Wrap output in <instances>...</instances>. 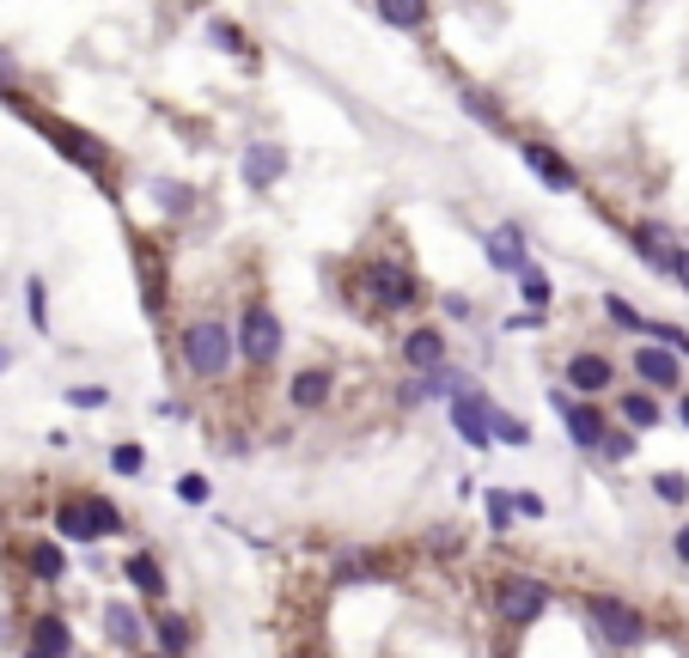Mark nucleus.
<instances>
[{"mask_svg": "<svg viewBox=\"0 0 689 658\" xmlns=\"http://www.w3.org/2000/svg\"><path fill=\"white\" fill-rule=\"evenodd\" d=\"M232 354H239V329L214 323V317H196V323L177 336V360H184L189 379H226Z\"/></svg>", "mask_w": 689, "mask_h": 658, "instance_id": "f257e3e1", "label": "nucleus"}, {"mask_svg": "<svg viewBox=\"0 0 689 658\" xmlns=\"http://www.w3.org/2000/svg\"><path fill=\"white\" fill-rule=\"evenodd\" d=\"M55 530L67 542H98V537H122V513L105 494H62L55 501Z\"/></svg>", "mask_w": 689, "mask_h": 658, "instance_id": "f03ea898", "label": "nucleus"}, {"mask_svg": "<svg viewBox=\"0 0 689 658\" xmlns=\"http://www.w3.org/2000/svg\"><path fill=\"white\" fill-rule=\"evenodd\" d=\"M580 616L598 628V640L604 646H641V634H647V622H641V610L635 604H623V597H610V592H586L580 597Z\"/></svg>", "mask_w": 689, "mask_h": 658, "instance_id": "7ed1b4c3", "label": "nucleus"}, {"mask_svg": "<svg viewBox=\"0 0 689 658\" xmlns=\"http://www.w3.org/2000/svg\"><path fill=\"white\" fill-rule=\"evenodd\" d=\"M549 610V585L531 580V573H501V585H494V616L506 622V628H531V622Z\"/></svg>", "mask_w": 689, "mask_h": 658, "instance_id": "20e7f679", "label": "nucleus"}, {"mask_svg": "<svg viewBox=\"0 0 689 658\" xmlns=\"http://www.w3.org/2000/svg\"><path fill=\"white\" fill-rule=\"evenodd\" d=\"M354 281H360V293H367L379 311H409V305H422L415 275H409V268H397V263H367Z\"/></svg>", "mask_w": 689, "mask_h": 658, "instance_id": "39448f33", "label": "nucleus"}, {"mask_svg": "<svg viewBox=\"0 0 689 658\" xmlns=\"http://www.w3.org/2000/svg\"><path fill=\"white\" fill-rule=\"evenodd\" d=\"M239 354H244V366H269L281 354V317L263 299H251L239 311Z\"/></svg>", "mask_w": 689, "mask_h": 658, "instance_id": "423d86ee", "label": "nucleus"}, {"mask_svg": "<svg viewBox=\"0 0 689 658\" xmlns=\"http://www.w3.org/2000/svg\"><path fill=\"white\" fill-rule=\"evenodd\" d=\"M451 427H458V439L464 446H489L494 439V421H489V396H470V391H458L451 396Z\"/></svg>", "mask_w": 689, "mask_h": 658, "instance_id": "0eeeda50", "label": "nucleus"}, {"mask_svg": "<svg viewBox=\"0 0 689 658\" xmlns=\"http://www.w3.org/2000/svg\"><path fill=\"white\" fill-rule=\"evenodd\" d=\"M281 177H287V146H275V141L244 146V189H275Z\"/></svg>", "mask_w": 689, "mask_h": 658, "instance_id": "6e6552de", "label": "nucleus"}, {"mask_svg": "<svg viewBox=\"0 0 689 658\" xmlns=\"http://www.w3.org/2000/svg\"><path fill=\"white\" fill-rule=\"evenodd\" d=\"M635 379H647L653 391H683V366H677V354L665 342L635 348Z\"/></svg>", "mask_w": 689, "mask_h": 658, "instance_id": "1a4fd4ad", "label": "nucleus"}, {"mask_svg": "<svg viewBox=\"0 0 689 658\" xmlns=\"http://www.w3.org/2000/svg\"><path fill=\"white\" fill-rule=\"evenodd\" d=\"M518 153H525V165H531V172L544 177L549 189H561V196H568V189L580 184V177H573V165L556 153V146H544V141H518Z\"/></svg>", "mask_w": 689, "mask_h": 658, "instance_id": "9d476101", "label": "nucleus"}, {"mask_svg": "<svg viewBox=\"0 0 689 658\" xmlns=\"http://www.w3.org/2000/svg\"><path fill=\"white\" fill-rule=\"evenodd\" d=\"M568 384H573L580 396H604L610 384H616V366H610L604 354H586V348H580V354L568 360Z\"/></svg>", "mask_w": 689, "mask_h": 658, "instance_id": "9b49d317", "label": "nucleus"}, {"mask_svg": "<svg viewBox=\"0 0 689 658\" xmlns=\"http://www.w3.org/2000/svg\"><path fill=\"white\" fill-rule=\"evenodd\" d=\"M556 408H561V421H568V439H573L580 451H598V446H604L610 421L598 415V408H573L568 396H556Z\"/></svg>", "mask_w": 689, "mask_h": 658, "instance_id": "f8f14e48", "label": "nucleus"}, {"mask_svg": "<svg viewBox=\"0 0 689 658\" xmlns=\"http://www.w3.org/2000/svg\"><path fill=\"white\" fill-rule=\"evenodd\" d=\"M403 366H415V372H434V366H446V336H439L434 323L409 329V336H403Z\"/></svg>", "mask_w": 689, "mask_h": 658, "instance_id": "ddd939ff", "label": "nucleus"}, {"mask_svg": "<svg viewBox=\"0 0 689 658\" xmlns=\"http://www.w3.org/2000/svg\"><path fill=\"white\" fill-rule=\"evenodd\" d=\"M482 256H489V268H525V238H518V226H494L489 238H482Z\"/></svg>", "mask_w": 689, "mask_h": 658, "instance_id": "4468645a", "label": "nucleus"}, {"mask_svg": "<svg viewBox=\"0 0 689 658\" xmlns=\"http://www.w3.org/2000/svg\"><path fill=\"white\" fill-rule=\"evenodd\" d=\"M330 391H336V379H330L324 366H311V372H293L287 403H293V408H324V403H330Z\"/></svg>", "mask_w": 689, "mask_h": 658, "instance_id": "2eb2a0df", "label": "nucleus"}, {"mask_svg": "<svg viewBox=\"0 0 689 658\" xmlns=\"http://www.w3.org/2000/svg\"><path fill=\"white\" fill-rule=\"evenodd\" d=\"M122 573H129V585L146 597V604H160V597H165V567L153 561V555H129V567H122Z\"/></svg>", "mask_w": 689, "mask_h": 658, "instance_id": "dca6fc26", "label": "nucleus"}, {"mask_svg": "<svg viewBox=\"0 0 689 658\" xmlns=\"http://www.w3.org/2000/svg\"><path fill=\"white\" fill-rule=\"evenodd\" d=\"M105 628H110V646H122V652H134V646L146 640L141 616H134L129 604H105Z\"/></svg>", "mask_w": 689, "mask_h": 658, "instance_id": "f3484780", "label": "nucleus"}, {"mask_svg": "<svg viewBox=\"0 0 689 658\" xmlns=\"http://www.w3.org/2000/svg\"><path fill=\"white\" fill-rule=\"evenodd\" d=\"M379 19L397 25V31H422L427 19H434V7H427V0H379Z\"/></svg>", "mask_w": 689, "mask_h": 658, "instance_id": "a211bd4d", "label": "nucleus"}, {"mask_svg": "<svg viewBox=\"0 0 689 658\" xmlns=\"http://www.w3.org/2000/svg\"><path fill=\"white\" fill-rule=\"evenodd\" d=\"M31 652H74V634H67V622L62 616H43L37 628H31Z\"/></svg>", "mask_w": 689, "mask_h": 658, "instance_id": "6ab92c4d", "label": "nucleus"}, {"mask_svg": "<svg viewBox=\"0 0 689 658\" xmlns=\"http://www.w3.org/2000/svg\"><path fill=\"white\" fill-rule=\"evenodd\" d=\"M623 421L641 427V434H647V427H659V396H653V384H647V391H628V396H623Z\"/></svg>", "mask_w": 689, "mask_h": 658, "instance_id": "aec40b11", "label": "nucleus"}, {"mask_svg": "<svg viewBox=\"0 0 689 658\" xmlns=\"http://www.w3.org/2000/svg\"><path fill=\"white\" fill-rule=\"evenodd\" d=\"M31 573H37L43 585H55L67 573V555L55 549V542H31Z\"/></svg>", "mask_w": 689, "mask_h": 658, "instance_id": "412c9836", "label": "nucleus"}, {"mask_svg": "<svg viewBox=\"0 0 689 658\" xmlns=\"http://www.w3.org/2000/svg\"><path fill=\"white\" fill-rule=\"evenodd\" d=\"M50 134H55V146H62L67 158H80L86 172H98V165H105V153H98V146H86V134H74V129H55V122H50Z\"/></svg>", "mask_w": 689, "mask_h": 658, "instance_id": "4be33fe9", "label": "nucleus"}, {"mask_svg": "<svg viewBox=\"0 0 689 658\" xmlns=\"http://www.w3.org/2000/svg\"><path fill=\"white\" fill-rule=\"evenodd\" d=\"M518 293H525V305H531V311H544V305L549 299H556V287H549V275H544V268H518Z\"/></svg>", "mask_w": 689, "mask_h": 658, "instance_id": "5701e85b", "label": "nucleus"}, {"mask_svg": "<svg viewBox=\"0 0 689 658\" xmlns=\"http://www.w3.org/2000/svg\"><path fill=\"white\" fill-rule=\"evenodd\" d=\"M153 640H160L165 652H189V646H196V634H189L184 616H165V622H153Z\"/></svg>", "mask_w": 689, "mask_h": 658, "instance_id": "b1692460", "label": "nucleus"}, {"mask_svg": "<svg viewBox=\"0 0 689 658\" xmlns=\"http://www.w3.org/2000/svg\"><path fill=\"white\" fill-rule=\"evenodd\" d=\"M336 580L367 585V580H379V561H372V555H336Z\"/></svg>", "mask_w": 689, "mask_h": 658, "instance_id": "393cba45", "label": "nucleus"}, {"mask_svg": "<svg viewBox=\"0 0 689 658\" xmlns=\"http://www.w3.org/2000/svg\"><path fill=\"white\" fill-rule=\"evenodd\" d=\"M604 311H610V323H616V329H628V336H647V317H641L635 311V305H628V299H604Z\"/></svg>", "mask_w": 689, "mask_h": 658, "instance_id": "a878e982", "label": "nucleus"}, {"mask_svg": "<svg viewBox=\"0 0 689 658\" xmlns=\"http://www.w3.org/2000/svg\"><path fill=\"white\" fill-rule=\"evenodd\" d=\"M653 494H659L665 506H683V501H689V475H677V470L653 475Z\"/></svg>", "mask_w": 689, "mask_h": 658, "instance_id": "bb28decb", "label": "nucleus"}, {"mask_svg": "<svg viewBox=\"0 0 689 658\" xmlns=\"http://www.w3.org/2000/svg\"><path fill=\"white\" fill-rule=\"evenodd\" d=\"M208 37L220 43L226 55H244V43H251V37H244L239 25H232V19H208Z\"/></svg>", "mask_w": 689, "mask_h": 658, "instance_id": "cd10ccee", "label": "nucleus"}, {"mask_svg": "<svg viewBox=\"0 0 689 658\" xmlns=\"http://www.w3.org/2000/svg\"><path fill=\"white\" fill-rule=\"evenodd\" d=\"M110 470H117V475H141L146 470V451L141 446H117V451H110Z\"/></svg>", "mask_w": 689, "mask_h": 658, "instance_id": "c85d7f7f", "label": "nucleus"}, {"mask_svg": "<svg viewBox=\"0 0 689 658\" xmlns=\"http://www.w3.org/2000/svg\"><path fill=\"white\" fill-rule=\"evenodd\" d=\"M513 513H518V506L506 501L501 487H489V525H494V530H513Z\"/></svg>", "mask_w": 689, "mask_h": 658, "instance_id": "c756f323", "label": "nucleus"}, {"mask_svg": "<svg viewBox=\"0 0 689 658\" xmlns=\"http://www.w3.org/2000/svg\"><path fill=\"white\" fill-rule=\"evenodd\" d=\"M464 110L477 122H489V129H506V117H501V105H489V98H477V92H464Z\"/></svg>", "mask_w": 689, "mask_h": 658, "instance_id": "7c9ffc66", "label": "nucleus"}, {"mask_svg": "<svg viewBox=\"0 0 689 658\" xmlns=\"http://www.w3.org/2000/svg\"><path fill=\"white\" fill-rule=\"evenodd\" d=\"M67 403H74V408H105L110 391H105V384H74V391H67Z\"/></svg>", "mask_w": 689, "mask_h": 658, "instance_id": "2f4dec72", "label": "nucleus"}, {"mask_svg": "<svg viewBox=\"0 0 689 658\" xmlns=\"http://www.w3.org/2000/svg\"><path fill=\"white\" fill-rule=\"evenodd\" d=\"M208 494H214V487H208V475H184V482H177V501H189V506H201Z\"/></svg>", "mask_w": 689, "mask_h": 658, "instance_id": "473e14b6", "label": "nucleus"}, {"mask_svg": "<svg viewBox=\"0 0 689 658\" xmlns=\"http://www.w3.org/2000/svg\"><path fill=\"white\" fill-rule=\"evenodd\" d=\"M647 336H659V342L671 348V354H683V360H689V336H683V329H671V323H653Z\"/></svg>", "mask_w": 689, "mask_h": 658, "instance_id": "72a5a7b5", "label": "nucleus"}, {"mask_svg": "<svg viewBox=\"0 0 689 658\" xmlns=\"http://www.w3.org/2000/svg\"><path fill=\"white\" fill-rule=\"evenodd\" d=\"M25 311H31V323H50V311H43V281H25Z\"/></svg>", "mask_w": 689, "mask_h": 658, "instance_id": "f704fd0d", "label": "nucleus"}, {"mask_svg": "<svg viewBox=\"0 0 689 658\" xmlns=\"http://www.w3.org/2000/svg\"><path fill=\"white\" fill-rule=\"evenodd\" d=\"M598 451H604L610 463H623L628 451H635V439H628V434H604V446H598Z\"/></svg>", "mask_w": 689, "mask_h": 658, "instance_id": "c9c22d12", "label": "nucleus"}, {"mask_svg": "<svg viewBox=\"0 0 689 658\" xmlns=\"http://www.w3.org/2000/svg\"><path fill=\"white\" fill-rule=\"evenodd\" d=\"M671 275H677V287L689 293V251H683V244H671Z\"/></svg>", "mask_w": 689, "mask_h": 658, "instance_id": "e433bc0d", "label": "nucleus"}, {"mask_svg": "<svg viewBox=\"0 0 689 658\" xmlns=\"http://www.w3.org/2000/svg\"><path fill=\"white\" fill-rule=\"evenodd\" d=\"M513 506H518V518H544V501H537V494H518Z\"/></svg>", "mask_w": 689, "mask_h": 658, "instance_id": "4c0bfd02", "label": "nucleus"}, {"mask_svg": "<svg viewBox=\"0 0 689 658\" xmlns=\"http://www.w3.org/2000/svg\"><path fill=\"white\" fill-rule=\"evenodd\" d=\"M427 542H434V555H451V549H458V537H451V530H434Z\"/></svg>", "mask_w": 689, "mask_h": 658, "instance_id": "58836bf2", "label": "nucleus"}, {"mask_svg": "<svg viewBox=\"0 0 689 658\" xmlns=\"http://www.w3.org/2000/svg\"><path fill=\"white\" fill-rule=\"evenodd\" d=\"M13 74H19V67H13V55L0 50V86H13Z\"/></svg>", "mask_w": 689, "mask_h": 658, "instance_id": "ea45409f", "label": "nucleus"}, {"mask_svg": "<svg viewBox=\"0 0 689 658\" xmlns=\"http://www.w3.org/2000/svg\"><path fill=\"white\" fill-rule=\"evenodd\" d=\"M671 549H677V561H689V525H683V530H677V537H671Z\"/></svg>", "mask_w": 689, "mask_h": 658, "instance_id": "a19ab883", "label": "nucleus"}, {"mask_svg": "<svg viewBox=\"0 0 689 658\" xmlns=\"http://www.w3.org/2000/svg\"><path fill=\"white\" fill-rule=\"evenodd\" d=\"M677 421H683V427H689V396H683V403H677Z\"/></svg>", "mask_w": 689, "mask_h": 658, "instance_id": "79ce46f5", "label": "nucleus"}, {"mask_svg": "<svg viewBox=\"0 0 689 658\" xmlns=\"http://www.w3.org/2000/svg\"><path fill=\"white\" fill-rule=\"evenodd\" d=\"M7 366H13V354H7V348H0V372H7Z\"/></svg>", "mask_w": 689, "mask_h": 658, "instance_id": "37998d69", "label": "nucleus"}]
</instances>
